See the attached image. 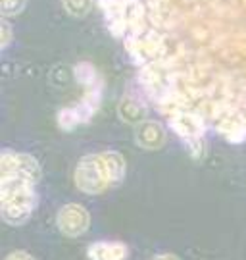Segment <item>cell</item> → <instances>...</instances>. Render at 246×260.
Returning a JSON list of instances; mask_svg holds the SVG:
<instances>
[{"label":"cell","mask_w":246,"mask_h":260,"mask_svg":"<svg viewBox=\"0 0 246 260\" xmlns=\"http://www.w3.org/2000/svg\"><path fill=\"white\" fill-rule=\"evenodd\" d=\"M98 8L156 110L244 143L246 0H98Z\"/></svg>","instance_id":"obj_1"},{"label":"cell","mask_w":246,"mask_h":260,"mask_svg":"<svg viewBox=\"0 0 246 260\" xmlns=\"http://www.w3.org/2000/svg\"><path fill=\"white\" fill-rule=\"evenodd\" d=\"M39 177L41 168L33 156L2 150V218L10 225H21L33 214Z\"/></svg>","instance_id":"obj_2"},{"label":"cell","mask_w":246,"mask_h":260,"mask_svg":"<svg viewBox=\"0 0 246 260\" xmlns=\"http://www.w3.org/2000/svg\"><path fill=\"white\" fill-rule=\"evenodd\" d=\"M125 177V158L116 150H106L98 154H87L75 168V185L87 195L106 193Z\"/></svg>","instance_id":"obj_3"},{"label":"cell","mask_w":246,"mask_h":260,"mask_svg":"<svg viewBox=\"0 0 246 260\" xmlns=\"http://www.w3.org/2000/svg\"><path fill=\"white\" fill-rule=\"evenodd\" d=\"M75 77L85 87V94L75 106H67L58 114V123L65 131L73 129L75 125L91 120L94 112L98 110L102 99V79L91 64L81 62L75 68Z\"/></svg>","instance_id":"obj_4"},{"label":"cell","mask_w":246,"mask_h":260,"mask_svg":"<svg viewBox=\"0 0 246 260\" xmlns=\"http://www.w3.org/2000/svg\"><path fill=\"white\" fill-rule=\"evenodd\" d=\"M58 230L67 237H79L89 230L91 216L81 205H65L56 216Z\"/></svg>","instance_id":"obj_5"},{"label":"cell","mask_w":246,"mask_h":260,"mask_svg":"<svg viewBox=\"0 0 246 260\" xmlns=\"http://www.w3.org/2000/svg\"><path fill=\"white\" fill-rule=\"evenodd\" d=\"M129 249L119 241H96L89 247L91 260H127Z\"/></svg>","instance_id":"obj_6"},{"label":"cell","mask_w":246,"mask_h":260,"mask_svg":"<svg viewBox=\"0 0 246 260\" xmlns=\"http://www.w3.org/2000/svg\"><path fill=\"white\" fill-rule=\"evenodd\" d=\"M165 141L164 125L158 121H145L137 131V143L143 149H160Z\"/></svg>","instance_id":"obj_7"},{"label":"cell","mask_w":246,"mask_h":260,"mask_svg":"<svg viewBox=\"0 0 246 260\" xmlns=\"http://www.w3.org/2000/svg\"><path fill=\"white\" fill-rule=\"evenodd\" d=\"M64 8L72 14V16H85L89 8H91V0H62Z\"/></svg>","instance_id":"obj_8"},{"label":"cell","mask_w":246,"mask_h":260,"mask_svg":"<svg viewBox=\"0 0 246 260\" xmlns=\"http://www.w3.org/2000/svg\"><path fill=\"white\" fill-rule=\"evenodd\" d=\"M25 0H2V14L8 16V14H16L21 10Z\"/></svg>","instance_id":"obj_9"},{"label":"cell","mask_w":246,"mask_h":260,"mask_svg":"<svg viewBox=\"0 0 246 260\" xmlns=\"http://www.w3.org/2000/svg\"><path fill=\"white\" fill-rule=\"evenodd\" d=\"M4 260H35V258H33L31 254H27V252L16 251V252H10V254Z\"/></svg>","instance_id":"obj_10"},{"label":"cell","mask_w":246,"mask_h":260,"mask_svg":"<svg viewBox=\"0 0 246 260\" xmlns=\"http://www.w3.org/2000/svg\"><path fill=\"white\" fill-rule=\"evenodd\" d=\"M8 41H10L8 23H6V21H4V23H2V47H6V45H8Z\"/></svg>","instance_id":"obj_11"},{"label":"cell","mask_w":246,"mask_h":260,"mask_svg":"<svg viewBox=\"0 0 246 260\" xmlns=\"http://www.w3.org/2000/svg\"><path fill=\"white\" fill-rule=\"evenodd\" d=\"M152 260H179L175 254H158V256H154Z\"/></svg>","instance_id":"obj_12"}]
</instances>
